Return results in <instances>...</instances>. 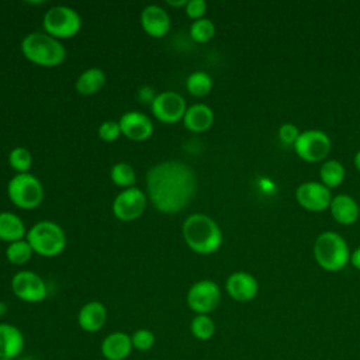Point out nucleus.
Wrapping results in <instances>:
<instances>
[{"instance_id":"nucleus-1","label":"nucleus","mask_w":360,"mask_h":360,"mask_svg":"<svg viewBox=\"0 0 360 360\" xmlns=\"http://www.w3.org/2000/svg\"><path fill=\"white\" fill-rule=\"evenodd\" d=\"M146 191L158 211L180 212L194 197L195 174L188 165L179 160L158 163L146 173Z\"/></svg>"},{"instance_id":"nucleus-2","label":"nucleus","mask_w":360,"mask_h":360,"mask_svg":"<svg viewBox=\"0 0 360 360\" xmlns=\"http://www.w3.org/2000/svg\"><path fill=\"white\" fill-rule=\"evenodd\" d=\"M183 238L187 246L198 255H210L219 249L222 232L218 224L205 214H191L183 222Z\"/></svg>"},{"instance_id":"nucleus-3","label":"nucleus","mask_w":360,"mask_h":360,"mask_svg":"<svg viewBox=\"0 0 360 360\" xmlns=\"http://www.w3.org/2000/svg\"><path fill=\"white\" fill-rule=\"evenodd\" d=\"M22 55L32 63L42 68H55L66 58L62 42L46 32H31L21 41Z\"/></svg>"},{"instance_id":"nucleus-4","label":"nucleus","mask_w":360,"mask_h":360,"mask_svg":"<svg viewBox=\"0 0 360 360\" xmlns=\"http://www.w3.org/2000/svg\"><path fill=\"white\" fill-rule=\"evenodd\" d=\"M314 256L316 263L328 271L342 270L349 259V246L342 235L333 231L319 233L314 242Z\"/></svg>"},{"instance_id":"nucleus-5","label":"nucleus","mask_w":360,"mask_h":360,"mask_svg":"<svg viewBox=\"0 0 360 360\" xmlns=\"http://www.w3.org/2000/svg\"><path fill=\"white\" fill-rule=\"evenodd\" d=\"M25 240L32 250L44 257H53L63 252L66 236L63 229L52 221H39L30 228Z\"/></svg>"},{"instance_id":"nucleus-6","label":"nucleus","mask_w":360,"mask_h":360,"mask_svg":"<svg viewBox=\"0 0 360 360\" xmlns=\"http://www.w3.org/2000/svg\"><path fill=\"white\" fill-rule=\"evenodd\" d=\"M11 202L21 210H34L44 200V187L34 174L17 173L7 184Z\"/></svg>"},{"instance_id":"nucleus-7","label":"nucleus","mask_w":360,"mask_h":360,"mask_svg":"<svg viewBox=\"0 0 360 360\" xmlns=\"http://www.w3.org/2000/svg\"><path fill=\"white\" fill-rule=\"evenodd\" d=\"M44 30L56 39H68L75 37L82 28L79 13L68 6H53L44 15Z\"/></svg>"},{"instance_id":"nucleus-8","label":"nucleus","mask_w":360,"mask_h":360,"mask_svg":"<svg viewBox=\"0 0 360 360\" xmlns=\"http://www.w3.org/2000/svg\"><path fill=\"white\" fill-rule=\"evenodd\" d=\"M221 301L219 285L212 280L195 281L186 294L187 307L195 315H208L212 312Z\"/></svg>"},{"instance_id":"nucleus-9","label":"nucleus","mask_w":360,"mask_h":360,"mask_svg":"<svg viewBox=\"0 0 360 360\" xmlns=\"http://www.w3.org/2000/svg\"><path fill=\"white\" fill-rule=\"evenodd\" d=\"M297 155L307 162L323 160L330 150V139L326 132L321 129H307L300 132L294 143Z\"/></svg>"},{"instance_id":"nucleus-10","label":"nucleus","mask_w":360,"mask_h":360,"mask_svg":"<svg viewBox=\"0 0 360 360\" xmlns=\"http://www.w3.org/2000/svg\"><path fill=\"white\" fill-rule=\"evenodd\" d=\"M11 290L18 300L30 304L41 302L48 295V287L44 278L30 270H21L13 276Z\"/></svg>"},{"instance_id":"nucleus-11","label":"nucleus","mask_w":360,"mask_h":360,"mask_svg":"<svg viewBox=\"0 0 360 360\" xmlns=\"http://www.w3.org/2000/svg\"><path fill=\"white\" fill-rule=\"evenodd\" d=\"M150 111L158 121L163 124H176L183 120L187 105L181 94L176 91H163L155 96L150 103Z\"/></svg>"},{"instance_id":"nucleus-12","label":"nucleus","mask_w":360,"mask_h":360,"mask_svg":"<svg viewBox=\"0 0 360 360\" xmlns=\"http://www.w3.org/2000/svg\"><path fill=\"white\" fill-rule=\"evenodd\" d=\"M146 207V195L136 187H129L117 194L112 202V214L121 221L139 218Z\"/></svg>"},{"instance_id":"nucleus-13","label":"nucleus","mask_w":360,"mask_h":360,"mask_svg":"<svg viewBox=\"0 0 360 360\" xmlns=\"http://www.w3.org/2000/svg\"><path fill=\"white\" fill-rule=\"evenodd\" d=\"M297 201L309 211H323L329 207L332 195L322 181H304L295 190Z\"/></svg>"},{"instance_id":"nucleus-14","label":"nucleus","mask_w":360,"mask_h":360,"mask_svg":"<svg viewBox=\"0 0 360 360\" xmlns=\"http://www.w3.org/2000/svg\"><path fill=\"white\" fill-rule=\"evenodd\" d=\"M225 288L232 300L248 302L257 295L259 281L248 271H235L226 278Z\"/></svg>"},{"instance_id":"nucleus-15","label":"nucleus","mask_w":360,"mask_h":360,"mask_svg":"<svg viewBox=\"0 0 360 360\" xmlns=\"http://www.w3.org/2000/svg\"><path fill=\"white\" fill-rule=\"evenodd\" d=\"M121 135L131 141H145L153 134V124L150 118L139 111H127L120 121Z\"/></svg>"},{"instance_id":"nucleus-16","label":"nucleus","mask_w":360,"mask_h":360,"mask_svg":"<svg viewBox=\"0 0 360 360\" xmlns=\"http://www.w3.org/2000/svg\"><path fill=\"white\" fill-rule=\"evenodd\" d=\"M131 335L122 330H114L104 336L100 345V353L105 360H127L132 353Z\"/></svg>"},{"instance_id":"nucleus-17","label":"nucleus","mask_w":360,"mask_h":360,"mask_svg":"<svg viewBox=\"0 0 360 360\" xmlns=\"http://www.w3.org/2000/svg\"><path fill=\"white\" fill-rule=\"evenodd\" d=\"M141 27L152 38H163L170 30L169 14L158 4H149L141 11Z\"/></svg>"},{"instance_id":"nucleus-18","label":"nucleus","mask_w":360,"mask_h":360,"mask_svg":"<svg viewBox=\"0 0 360 360\" xmlns=\"http://www.w3.org/2000/svg\"><path fill=\"white\" fill-rule=\"evenodd\" d=\"M25 347V338L20 328L13 323L0 322V359L15 360Z\"/></svg>"},{"instance_id":"nucleus-19","label":"nucleus","mask_w":360,"mask_h":360,"mask_svg":"<svg viewBox=\"0 0 360 360\" xmlns=\"http://www.w3.org/2000/svg\"><path fill=\"white\" fill-rule=\"evenodd\" d=\"M107 318L108 312L103 302L89 301L79 309L77 323L82 330L87 333H96L104 328Z\"/></svg>"},{"instance_id":"nucleus-20","label":"nucleus","mask_w":360,"mask_h":360,"mask_svg":"<svg viewBox=\"0 0 360 360\" xmlns=\"http://www.w3.org/2000/svg\"><path fill=\"white\" fill-rule=\"evenodd\" d=\"M181 121L188 131L204 132L214 124V111L207 104L198 103L187 108Z\"/></svg>"},{"instance_id":"nucleus-21","label":"nucleus","mask_w":360,"mask_h":360,"mask_svg":"<svg viewBox=\"0 0 360 360\" xmlns=\"http://www.w3.org/2000/svg\"><path fill=\"white\" fill-rule=\"evenodd\" d=\"M329 210L332 217L343 225H350L357 221L360 210L353 197L349 194H338L330 200Z\"/></svg>"},{"instance_id":"nucleus-22","label":"nucleus","mask_w":360,"mask_h":360,"mask_svg":"<svg viewBox=\"0 0 360 360\" xmlns=\"http://www.w3.org/2000/svg\"><path fill=\"white\" fill-rule=\"evenodd\" d=\"M27 236V229L20 217L13 212H0V240L17 242Z\"/></svg>"},{"instance_id":"nucleus-23","label":"nucleus","mask_w":360,"mask_h":360,"mask_svg":"<svg viewBox=\"0 0 360 360\" xmlns=\"http://www.w3.org/2000/svg\"><path fill=\"white\" fill-rule=\"evenodd\" d=\"M104 84H105V73L98 68H90V69H86L83 73H80V76L75 83V87L77 93L83 96H90L100 91Z\"/></svg>"},{"instance_id":"nucleus-24","label":"nucleus","mask_w":360,"mask_h":360,"mask_svg":"<svg viewBox=\"0 0 360 360\" xmlns=\"http://www.w3.org/2000/svg\"><path fill=\"white\" fill-rule=\"evenodd\" d=\"M319 176H321L322 183L328 188L338 187L345 179V167L336 159H328L322 163V166L319 169Z\"/></svg>"},{"instance_id":"nucleus-25","label":"nucleus","mask_w":360,"mask_h":360,"mask_svg":"<svg viewBox=\"0 0 360 360\" xmlns=\"http://www.w3.org/2000/svg\"><path fill=\"white\" fill-rule=\"evenodd\" d=\"M186 89L190 94H193L195 97L207 96L212 89V79L208 73H205L202 70L193 72L186 79Z\"/></svg>"},{"instance_id":"nucleus-26","label":"nucleus","mask_w":360,"mask_h":360,"mask_svg":"<svg viewBox=\"0 0 360 360\" xmlns=\"http://www.w3.org/2000/svg\"><path fill=\"white\" fill-rule=\"evenodd\" d=\"M215 322L210 315H195L190 322V332L197 340H210L215 335Z\"/></svg>"},{"instance_id":"nucleus-27","label":"nucleus","mask_w":360,"mask_h":360,"mask_svg":"<svg viewBox=\"0 0 360 360\" xmlns=\"http://www.w3.org/2000/svg\"><path fill=\"white\" fill-rule=\"evenodd\" d=\"M110 177L112 180V183L118 187H122L124 190L125 188H129L134 186L135 180H136V174H135V170L131 165L125 163V162H120V163H115L112 167H111V172H110Z\"/></svg>"},{"instance_id":"nucleus-28","label":"nucleus","mask_w":360,"mask_h":360,"mask_svg":"<svg viewBox=\"0 0 360 360\" xmlns=\"http://www.w3.org/2000/svg\"><path fill=\"white\" fill-rule=\"evenodd\" d=\"M32 253H34L32 248L24 239L17 240V242H11L6 248V257H7V260L10 263H13V264H17V266L27 263L31 259Z\"/></svg>"},{"instance_id":"nucleus-29","label":"nucleus","mask_w":360,"mask_h":360,"mask_svg":"<svg viewBox=\"0 0 360 360\" xmlns=\"http://www.w3.org/2000/svg\"><path fill=\"white\" fill-rule=\"evenodd\" d=\"M215 35V25L208 18L197 20L190 27V37L198 44L208 42Z\"/></svg>"},{"instance_id":"nucleus-30","label":"nucleus","mask_w":360,"mask_h":360,"mask_svg":"<svg viewBox=\"0 0 360 360\" xmlns=\"http://www.w3.org/2000/svg\"><path fill=\"white\" fill-rule=\"evenodd\" d=\"M8 163L13 170L17 173H28L31 165H32V156L28 149L22 146L14 148L8 155Z\"/></svg>"},{"instance_id":"nucleus-31","label":"nucleus","mask_w":360,"mask_h":360,"mask_svg":"<svg viewBox=\"0 0 360 360\" xmlns=\"http://www.w3.org/2000/svg\"><path fill=\"white\" fill-rule=\"evenodd\" d=\"M131 342H132L134 350L148 352L155 345V333L146 328L136 329L131 333Z\"/></svg>"},{"instance_id":"nucleus-32","label":"nucleus","mask_w":360,"mask_h":360,"mask_svg":"<svg viewBox=\"0 0 360 360\" xmlns=\"http://www.w3.org/2000/svg\"><path fill=\"white\" fill-rule=\"evenodd\" d=\"M121 135V128L118 121H104L98 127V136L105 142H114Z\"/></svg>"},{"instance_id":"nucleus-33","label":"nucleus","mask_w":360,"mask_h":360,"mask_svg":"<svg viewBox=\"0 0 360 360\" xmlns=\"http://www.w3.org/2000/svg\"><path fill=\"white\" fill-rule=\"evenodd\" d=\"M298 136H300V131L291 122H285L278 128V138L284 145H294Z\"/></svg>"},{"instance_id":"nucleus-34","label":"nucleus","mask_w":360,"mask_h":360,"mask_svg":"<svg viewBox=\"0 0 360 360\" xmlns=\"http://www.w3.org/2000/svg\"><path fill=\"white\" fill-rule=\"evenodd\" d=\"M186 14L197 21V20H201L204 18V14L207 11V3L204 0H187V4H186Z\"/></svg>"},{"instance_id":"nucleus-35","label":"nucleus","mask_w":360,"mask_h":360,"mask_svg":"<svg viewBox=\"0 0 360 360\" xmlns=\"http://www.w3.org/2000/svg\"><path fill=\"white\" fill-rule=\"evenodd\" d=\"M350 262H352V264H353L357 270H360V246L356 248V249L352 252V255H350Z\"/></svg>"},{"instance_id":"nucleus-36","label":"nucleus","mask_w":360,"mask_h":360,"mask_svg":"<svg viewBox=\"0 0 360 360\" xmlns=\"http://www.w3.org/2000/svg\"><path fill=\"white\" fill-rule=\"evenodd\" d=\"M167 4L169 6H172V7H186V4H187V0H180V1H167Z\"/></svg>"},{"instance_id":"nucleus-37","label":"nucleus","mask_w":360,"mask_h":360,"mask_svg":"<svg viewBox=\"0 0 360 360\" xmlns=\"http://www.w3.org/2000/svg\"><path fill=\"white\" fill-rule=\"evenodd\" d=\"M354 166H356L357 170L360 172V150H357L356 155H354Z\"/></svg>"},{"instance_id":"nucleus-38","label":"nucleus","mask_w":360,"mask_h":360,"mask_svg":"<svg viewBox=\"0 0 360 360\" xmlns=\"http://www.w3.org/2000/svg\"><path fill=\"white\" fill-rule=\"evenodd\" d=\"M4 312H6V307H4V305L0 302V316H1Z\"/></svg>"},{"instance_id":"nucleus-39","label":"nucleus","mask_w":360,"mask_h":360,"mask_svg":"<svg viewBox=\"0 0 360 360\" xmlns=\"http://www.w3.org/2000/svg\"><path fill=\"white\" fill-rule=\"evenodd\" d=\"M0 360H11V359H0Z\"/></svg>"}]
</instances>
